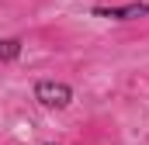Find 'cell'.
Returning a JSON list of instances; mask_svg holds the SVG:
<instances>
[{"instance_id":"obj_3","label":"cell","mask_w":149,"mask_h":145,"mask_svg":"<svg viewBox=\"0 0 149 145\" xmlns=\"http://www.w3.org/2000/svg\"><path fill=\"white\" fill-rule=\"evenodd\" d=\"M21 52H24L21 38H0V62H17Z\"/></svg>"},{"instance_id":"obj_4","label":"cell","mask_w":149,"mask_h":145,"mask_svg":"<svg viewBox=\"0 0 149 145\" xmlns=\"http://www.w3.org/2000/svg\"><path fill=\"white\" fill-rule=\"evenodd\" d=\"M45 145H56V142H45Z\"/></svg>"},{"instance_id":"obj_1","label":"cell","mask_w":149,"mask_h":145,"mask_svg":"<svg viewBox=\"0 0 149 145\" xmlns=\"http://www.w3.org/2000/svg\"><path fill=\"white\" fill-rule=\"evenodd\" d=\"M31 97H35L38 107H45V110H66L73 104V86L63 83V79H38L31 86Z\"/></svg>"},{"instance_id":"obj_2","label":"cell","mask_w":149,"mask_h":145,"mask_svg":"<svg viewBox=\"0 0 149 145\" xmlns=\"http://www.w3.org/2000/svg\"><path fill=\"white\" fill-rule=\"evenodd\" d=\"M90 17H104V21H139L149 17V0H128V3H114V7H90Z\"/></svg>"}]
</instances>
